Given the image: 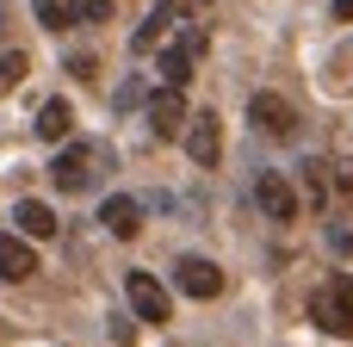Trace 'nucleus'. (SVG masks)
<instances>
[{
  "label": "nucleus",
  "instance_id": "1",
  "mask_svg": "<svg viewBox=\"0 0 353 347\" xmlns=\"http://www.w3.org/2000/svg\"><path fill=\"white\" fill-rule=\"evenodd\" d=\"M99 168H112V149H99V143H68V149L56 155L50 180H56V192H87V186L99 180Z\"/></svg>",
  "mask_w": 353,
  "mask_h": 347
},
{
  "label": "nucleus",
  "instance_id": "2",
  "mask_svg": "<svg viewBox=\"0 0 353 347\" xmlns=\"http://www.w3.org/2000/svg\"><path fill=\"white\" fill-rule=\"evenodd\" d=\"M310 317H316L329 335H353V273H335V279L310 298Z\"/></svg>",
  "mask_w": 353,
  "mask_h": 347
},
{
  "label": "nucleus",
  "instance_id": "3",
  "mask_svg": "<svg viewBox=\"0 0 353 347\" xmlns=\"http://www.w3.org/2000/svg\"><path fill=\"white\" fill-rule=\"evenodd\" d=\"M205 56V31L199 25H186L180 31V43H168L161 50V87H180L186 93V81H192V62Z\"/></svg>",
  "mask_w": 353,
  "mask_h": 347
},
{
  "label": "nucleus",
  "instance_id": "4",
  "mask_svg": "<svg viewBox=\"0 0 353 347\" xmlns=\"http://www.w3.org/2000/svg\"><path fill=\"white\" fill-rule=\"evenodd\" d=\"M248 124H254L261 137H292L298 112H292L285 93H248Z\"/></svg>",
  "mask_w": 353,
  "mask_h": 347
},
{
  "label": "nucleus",
  "instance_id": "5",
  "mask_svg": "<svg viewBox=\"0 0 353 347\" xmlns=\"http://www.w3.org/2000/svg\"><path fill=\"white\" fill-rule=\"evenodd\" d=\"M186 155L199 161V168H217V155H223V124H217V112H199V118H186Z\"/></svg>",
  "mask_w": 353,
  "mask_h": 347
},
{
  "label": "nucleus",
  "instance_id": "6",
  "mask_svg": "<svg viewBox=\"0 0 353 347\" xmlns=\"http://www.w3.org/2000/svg\"><path fill=\"white\" fill-rule=\"evenodd\" d=\"M174 286H180L186 298H199V304H205V298H217V292H223V267H217V261H205V255H186V261L174 267Z\"/></svg>",
  "mask_w": 353,
  "mask_h": 347
},
{
  "label": "nucleus",
  "instance_id": "7",
  "mask_svg": "<svg viewBox=\"0 0 353 347\" xmlns=\"http://www.w3.org/2000/svg\"><path fill=\"white\" fill-rule=\"evenodd\" d=\"M124 298L143 323H168V292H161L155 273H124Z\"/></svg>",
  "mask_w": 353,
  "mask_h": 347
},
{
  "label": "nucleus",
  "instance_id": "8",
  "mask_svg": "<svg viewBox=\"0 0 353 347\" xmlns=\"http://www.w3.org/2000/svg\"><path fill=\"white\" fill-rule=\"evenodd\" d=\"M254 205H261L273 224H292V217H298V192H292L285 174H261V180H254Z\"/></svg>",
  "mask_w": 353,
  "mask_h": 347
},
{
  "label": "nucleus",
  "instance_id": "9",
  "mask_svg": "<svg viewBox=\"0 0 353 347\" xmlns=\"http://www.w3.org/2000/svg\"><path fill=\"white\" fill-rule=\"evenodd\" d=\"M149 130H155L161 143L186 130V99H180V87H161V93H149Z\"/></svg>",
  "mask_w": 353,
  "mask_h": 347
},
{
  "label": "nucleus",
  "instance_id": "10",
  "mask_svg": "<svg viewBox=\"0 0 353 347\" xmlns=\"http://www.w3.org/2000/svg\"><path fill=\"white\" fill-rule=\"evenodd\" d=\"M99 224H105V230H112L118 242H130V236L143 230V205H137L130 192H112V199L99 205Z\"/></svg>",
  "mask_w": 353,
  "mask_h": 347
},
{
  "label": "nucleus",
  "instance_id": "11",
  "mask_svg": "<svg viewBox=\"0 0 353 347\" xmlns=\"http://www.w3.org/2000/svg\"><path fill=\"white\" fill-rule=\"evenodd\" d=\"M31 273H37L31 242H25V236H0V279H6V286H19V279H31Z\"/></svg>",
  "mask_w": 353,
  "mask_h": 347
},
{
  "label": "nucleus",
  "instance_id": "12",
  "mask_svg": "<svg viewBox=\"0 0 353 347\" xmlns=\"http://www.w3.org/2000/svg\"><path fill=\"white\" fill-rule=\"evenodd\" d=\"M12 224H19V236H25V242H43V236H56V211H50L43 199H19Z\"/></svg>",
  "mask_w": 353,
  "mask_h": 347
},
{
  "label": "nucleus",
  "instance_id": "13",
  "mask_svg": "<svg viewBox=\"0 0 353 347\" xmlns=\"http://www.w3.org/2000/svg\"><path fill=\"white\" fill-rule=\"evenodd\" d=\"M68 130H74V106L68 99H43L37 106V137L43 143H68Z\"/></svg>",
  "mask_w": 353,
  "mask_h": 347
},
{
  "label": "nucleus",
  "instance_id": "14",
  "mask_svg": "<svg viewBox=\"0 0 353 347\" xmlns=\"http://www.w3.org/2000/svg\"><path fill=\"white\" fill-rule=\"evenodd\" d=\"M31 12H37V25H50V31L81 25V0H31Z\"/></svg>",
  "mask_w": 353,
  "mask_h": 347
},
{
  "label": "nucleus",
  "instance_id": "15",
  "mask_svg": "<svg viewBox=\"0 0 353 347\" xmlns=\"http://www.w3.org/2000/svg\"><path fill=\"white\" fill-rule=\"evenodd\" d=\"M161 37H168V19H161V12H149V19H143V25H137V37H130V50H137V56H143V50H155V43H161Z\"/></svg>",
  "mask_w": 353,
  "mask_h": 347
},
{
  "label": "nucleus",
  "instance_id": "16",
  "mask_svg": "<svg viewBox=\"0 0 353 347\" xmlns=\"http://www.w3.org/2000/svg\"><path fill=\"white\" fill-rule=\"evenodd\" d=\"M25 68H31L25 50H0V93H12V87L25 81Z\"/></svg>",
  "mask_w": 353,
  "mask_h": 347
},
{
  "label": "nucleus",
  "instance_id": "17",
  "mask_svg": "<svg viewBox=\"0 0 353 347\" xmlns=\"http://www.w3.org/2000/svg\"><path fill=\"white\" fill-rule=\"evenodd\" d=\"M199 6H205V0H161L155 12H161V19H168V31H174V25H192V19H199Z\"/></svg>",
  "mask_w": 353,
  "mask_h": 347
},
{
  "label": "nucleus",
  "instance_id": "18",
  "mask_svg": "<svg viewBox=\"0 0 353 347\" xmlns=\"http://www.w3.org/2000/svg\"><path fill=\"white\" fill-rule=\"evenodd\" d=\"M112 6H118V0H81V19H93V25H105V19H112Z\"/></svg>",
  "mask_w": 353,
  "mask_h": 347
},
{
  "label": "nucleus",
  "instance_id": "19",
  "mask_svg": "<svg viewBox=\"0 0 353 347\" xmlns=\"http://www.w3.org/2000/svg\"><path fill=\"white\" fill-rule=\"evenodd\" d=\"M335 19H353V0H335Z\"/></svg>",
  "mask_w": 353,
  "mask_h": 347
}]
</instances>
